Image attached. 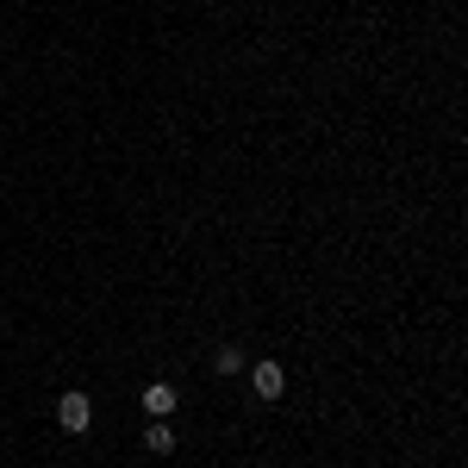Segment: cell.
Returning a JSON list of instances; mask_svg holds the SVG:
<instances>
[{
    "label": "cell",
    "instance_id": "6da1fadb",
    "mask_svg": "<svg viewBox=\"0 0 468 468\" xmlns=\"http://www.w3.org/2000/svg\"><path fill=\"white\" fill-rule=\"evenodd\" d=\"M57 425H63V431H88V425H94V400H88L82 387H69V393L57 400Z\"/></svg>",
    "mask_w": 468,
    "mask_h": 468
},
{
    "label": "cell",
    "instance_id": "5b68a950",
    "mask_svg": "<svg viewBox=\"0 0 468 468\" xmlns=\"http://www.w3.org/2000/svg\"><path fill=\"white\" fill-rule=\"evenodd\" d=\"M237 362H243V356H237V350H232V344H225V350L213 356V368H219V375H237Z\"/></svg>",
    "mask_w": 468,
    "mask_h": 468
},
{
    "label": "cell",
    "instance_id": "7a4b0ae2",
    "mask_svg": "<svg viewBox=\"0 0 468 468\" xmlns=\"http://www.w3.org/2000/svg\"><path fill=\"white\" fill-rule=\"evenodd\" d=\"M250 381H256V393H262V400H281V387H287V381H281V362H256V375H250Z\"/></svg>",
    "mask_w": 468,
    "mask_h": 468
},
{
    "label": "cell",
    "instance_id": "3957f363",
    "mask_svg": "<svg viewBox=\"0 0 468 468\" xmlns=\"http://www.w3.org/2000/svg\"><path fill=\"white\" fill-rule=\"evenodd\" d=\"M144 406H150L156 419H169V412H175V387H163V381H156V387L144 393Z\"/></svg>",
    "mask_w": 468,
    "mask_h": 468
},
{
    "label": "cell",
    "instance_id": "277c9868",
    "mask_svg": "<svg viewBox=\"0 0 468 468\" xmlns=\"http://www.w3.org/2000/svg\"><path fill=\"white\" fill-rule=\"evenodd\" d=\"M144 444H150V450H156V456H169V450H175V431H169V425H163V419H156V425H150V431H144Z\"/></svg>",
    "mask_w": 468,
    "mask_h": 468
}]
</instances>
